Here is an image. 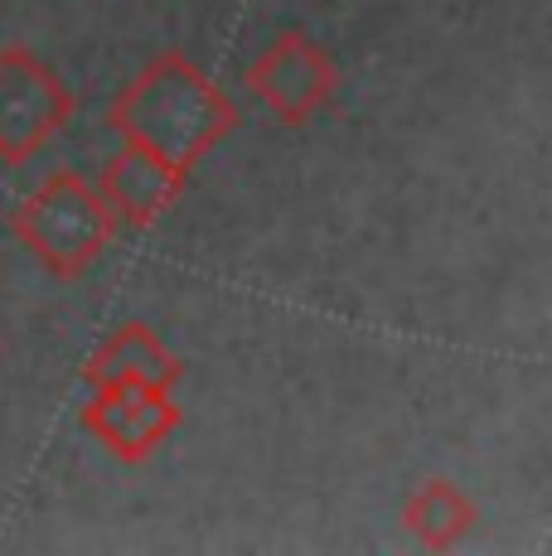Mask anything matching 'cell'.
Instances as JSON below:
<instances>
[{
    "label": "cell",
    "instance_id": "obj_1",
    "mask_svg": "<svg viewBox=\"0 0 552 556\" xmlns=\"http://www.w3.org/2000/svg\"><path fill=\"white\" fill-rule=\"evenodd\" d=\"M108 126L122 141L165 155L195 175L242 126V106L189 59L185 49H161L108 106Z\"/></svg>",
    "mask_w": 552,
    "mask_h": 556
},
{
    "label": "cell",
    "instance_id": "obj_9",
    "mask_svg": "<svg viewBox=\"0 0 552 556\" xmlns=\"http://www.w3.org/2000/svg\"><path fill=\"white\" fill-rule=\"evenodd\" d=\"M0 363H5V344H0Z\"/></svg>",
    "mask_w": 552,
    "mask_h": 556
},
{
    "label": "cell",
    "instance_id": "obj_2",
    "mask_svg": "<svg viewBox=\"0 0 552 556\" xmlns=\"http://www.w3.org/2000/svg\"><path fill=\"white\" fill-rule=\"evenodd\" d=\"M10 232L49 276L73 281L112 248L122 228L98 185H88L78 169H54L20 199V208L10 213Z\"/></svg>",
    "mask_w": 552,
    "mask_h": 556
},
{
    "label": "cell",
    "instance_id": "obj_3",
    "mask_svg": "<svg viewBox=\"0 0 552 556\" xmlns=\"http://www.w3.org/2000/svg\"><path fill=\"white\" fill-rule=\"evenodd\" d=\"M78 98L63 73L29 45L0 49V165L25 169L73 122Z\"/></svg>",
    "mask_w": 552,
    "mask_h": 556
},
{
    "label": "cell",
    "instance_id": "obj_8",
    "mask_svg": "<svg viewBox=\"0 0 552 556\" xmlns=\"http://www.w3.org/2000/svg\"><path fill=\"white\" fill-rule=\"evenodd\" d=\"M475 522H480V504H475L455 479H422V484L402 498V528L427 552L461 547Z\"/></svg>",
    "mask_w": 552,
    "mask_h": 556
},
{
    "label": "cell",
    "instance_id": "obj_5",
    "mask_svg": "<svg viewBox=\"0 0 552 556\" xmlns=\"http://www.w3.org/2000/svg\"><path fill=\"white\" fill-rule=\"evenodd\" d=\"M78 421L92 441L108 445V455L116 465H146L185 426V406L175 402L170 388L108 382V388H88Z\"/></svg>",
    "mask_w": 552,
    "mask_h": 556
},
{
    "label": "cell",
    "instance_id": "obj_7",
    "mask_svg": "<svg viewBox=\"0 0 552 556\" xmlns=\"http://www.w3.org/2000/svg\"><path fill=\"white\" fill-rule=\"evenodd\" d=\"M185 358L175 349L161 344L151 325L141 319H126L116 325L98 349H92L88 368H83V382L88 388H108V382H146V388H170L175 392L185 382Z\"/></svg>",
    "mask_w": 552,
    "mask_h": 556
},
{
    "label": "cell",
    "instance_id": "obj_6",
    "mask_svg": "<svg viewBox=\"0 0 552 556\" xmlns=\"http://www.w3.org/2000/svg\"><path fill=\"white\" fill-rule=\"evenodd\" d=\"M102 199H108L112 218L122 232H146L161 223V213L175 208V199L189 189V169L170 165L165 155L146 151L136 141H122L108 165H102L98 179Z\"/></svg>",
    "mask_w": 552,
    "mask_h": 556
},
{
    "label": "cell",
    "instance_id": "obj_4",
    "mask_svg": "<svg viewBox=\"0 0 552 556\" xmlns=\"http://www.w3.org/2000/svg\"><path fill=\"white\" fill-rule=\"evenodd\" d=\"M242 88L267 106L272 122L311 126L339 98V59L305 25H286L248 63Z\"/></svg>",
    "mask_w": 552,
    "mask_h": 556
}]
</instances>
